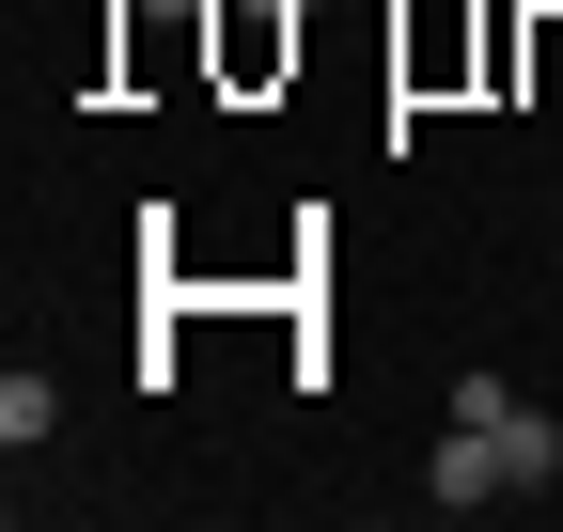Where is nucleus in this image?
I'll return each instance as SVG.
<instances>
[{"label": "nucleus", "instance_id": "1", "mask_svg": "<svg viewBox=\"0 0 563 532\" xmlns=\"http://www.w3.org/2000/svg\"><path fill=\"white\" fill-rule=\"evenodd\" d=\"M454 423H485V439H501V470H517V501H532V486H563V423H548V408H517V391L485 376V361L454 376Z\"/></svg>", "mask_w": 563, "mask_h": 532}, {"label": "nucleus", "instance_id": "2", "mask_svg": "<svg viewBox=\"0 0 563 532\" xmlns=\"http://www.w3.org/2000/svg\"><path fill=\"white\" fill-rule=\"evenodd\" d=\"M422 501H439V517H485V501H517L501 439H485V423H439V454H422Z\"/></svg>", "mask_w": 563, "mask_h": 532}, {"label": "nucleus", "instance_id": "3", "mask_svg": "<svg viewBox=\"0 0 563 532\" xmlns=\"http://www.w3.org/2000/svg\"><path fill=\"white\" fill-rule=\"evenodd\" d=\"M47 423H63V376H47V361H16V376H0V439H16V454H32Z\"/></svg>", "mask_w": 563, "mask_h": 532}]
</instances>
